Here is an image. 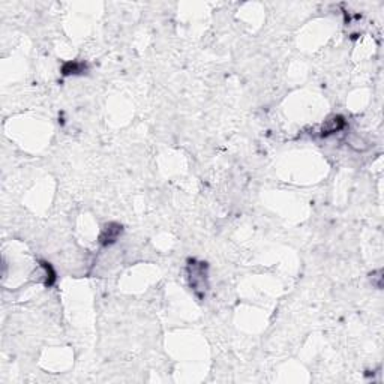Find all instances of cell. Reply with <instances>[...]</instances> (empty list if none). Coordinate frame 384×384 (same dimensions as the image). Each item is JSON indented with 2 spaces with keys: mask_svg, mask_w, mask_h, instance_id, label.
<instances>
[{
  "mask_svg": "<svg viewBox=\"0 0 384 384\" xmlns=\"http://www.w3.org/2000/svg\"><path fill=\"white\" fill-rule=\"evenodd\" d=\"M206 266L204 263H195L191 261L189 264V279H191V287L194 291H201L204 293L207 288V282H206Z\"/></svg>",
  "mask_w": 384,
  "mask_h": 384,
  "instance_id": "cell-1",
  "label": "cell"
},
{
  "mask_svg": "<svg viewBox=\"0 0 384 384\" xmlns=\"http://www.w3.org/2000/svg\"><path fill=\"white\" fill-rule=\"evenodd\" d=\"M345 126V120L341 116H332L329 117L324 123H323V135H329V134H335L338 131H341Z\"/></svg>",
  "mask_w": 384,
  "mask_h": 384,
  "instance_id": "cell-2",
  "label": "cell"
},
{
  "mask_svg": "<svg viewBox=\"0 0 384 384\" xmlns=\"http://www.w3.org/2000/svg\"><path fill=\"white\" fill-rule=\"evenodd\" d=\"M120 233H122V227H120V225H117V224H108V225H105V228H104V231H102V234H101V243L110 245L113 242H116Z\"/></svg>",
  "mask_w": 384,
  "mask_h": 384,
  "instance_id": "cell-3",
  "label": "cell"
}]
</instances>
